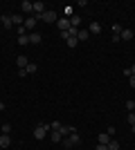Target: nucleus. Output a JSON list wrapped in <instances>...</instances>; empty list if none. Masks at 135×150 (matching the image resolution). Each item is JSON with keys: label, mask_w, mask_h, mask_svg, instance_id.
I'll return each mask as SVG.
<instances>
[{"label": "nucleus", "mask_w": 135, "mask_h": 150, "mask_svg": "<svg viewBox=\"0 0 135 150\" xmlns=\"http://www.w3.org/2000/svg\"><path fill=\"white\" fill-rule=\"evenodd\" d=\"M97 139H99V144L108 146V144H110V139H113V137H110L108 132H99V137H97Z\"/></svg>", "instance_id": "obj_14"}, {"label": "nucleus", "mask_w": 135, "mask_h": 150, "mask_svg": "<svg viewBox=\"0 0 135 150\" xmlns=\"http://www.w3.org/2000/svg\"><path fill=\"white\" fill-rule=\"evenodd\" d=\"M95 150H108V146H104V144H99V146H97Z\"/></svg>", "instance_id": "obj_31"}, {"label": "nucleus", "mask_w": 135, "mask_h": 150, "mask_svg": "<svg viewBox=\"0 0 135 150\" xmlns=\"http://www.w3.org/2000/svg\"><path fill=\"white\" fill-rule=\"evenodd\" d=\"M25 34H29V31L25 29V25H20V27H18V36H25Z\"/></svg>", "instance_id": "obj_29"}, {"label": "nucleus", "mask_w": 135, "mask_h": 150, "mask_svg": "<svg viewBox=\"0 0 135 150\" xmlns=\"http://www.w3.org/2000/svg\"><path fill=\"white\" fill-rule=\"evenodd\" d=\"M36 20H39V23L43 20V23H50V25H52V23H56L59 18H56V11H52V9H45L41 16H36Z\"/></svg>", "instance_id": "obj_1"}, {"label": "nucleus", "mask_w": 135, "mask_h": 150, "mask_svg": "<svg viewBox=\"0 0 135 150\" xmlns=\"http://www.w3.org/2000/svg\"><path fill=\"white\" fill-rule=\"evenodd\" d=\"M126 110H129V112H133V110H135V101H133V99L126 101Z\"/></svg>", "instance_id": "obj_25"}, {"label": "nucleus", "mask_w": 135, "mask_h": 150, "mask_svg": "<svg viewBox=\"0 0 135 150\" xmlns=\"http://www.w3.org/2000/svg\"><path fill=\"white\" fill-rule=\"evenodd\" d=\"M20 11H23V13H29V16H34V7H32V2H29V0H23V2H20Z\"/></svg>", "instance_id": "obj_5"}, {"label": "nucleus", "mask_w": 135, "mask_h": 150, "mask_svg": "<svg viewBox=\"0 0 135 150\" xmlns=\"http://www.w3.org/2000/svg\"><path fill=\"white\" fill-rule=\"evenodd\" d=\"M50 132V123H39L34 128V137L36 139H45V134Z\"/></svg>", "instance_id": "obj_3"}, {"label": "nucleus", "mask_w": 135, "mask_h": 150, "mask_svg": "<svg viewBox=\"0 0 135 150\" xmlns=\"http://www.w3.org/2000/svg\"><path fill=\"white\" fill-rule=\"evenodd\" d=\"M59 132H61L63 137H68V134H72V132H77V128H74V125H61Z\"/></svg>", "instance_id": "obj_10"}, {"label": "nucleus", "mask_w": 135, "mask_h": 150, "mask_svg": "<svg viewBox=\"0 0 135 150\" xmlns=\"http://www.w3.org/2000/svg\"><path fill=\"white\" fill-rule=\"evenodd\" d=\"M2 110H5V103H2V101H0V112H2Z\"/></svg>", "instance_id": "obj_32"}, {"label": "nucleus", "mask_w": 135, "mask_h": 150, "mask_svg": "<svg viewBox=\"0 0 135 150\" xmlns=\"http://www.w3.org/2000/svg\"><path fill=\"white\" fill-rule=\"evenodd\" d=\"M16 65H18V69H25L27 65H29V58H27L25 54H20V56L16 58Z\"/></svg>", "instance_id": "obj_6"}, {"label": "nucleus", "mask_w": 135, "mask_h": 150, "mask_svg": "<svg viewBox=\"0 0 135 150\" xmlns=\"http://www.w3.org/2000/svg\"><path fill=\"white\" fill-rule=\"evenodd\" d=\"M32 7H34V16H41V13L45 11V5L41 2V0H36V2H32Z\"/></svg>", "instance_id": "obj_8"}, {"label": "nucleus", "mask_w": 135, "mask_h": 150, "mask_svg": "<svg viewBox=\"0 0 135 150\" xmlns=\"http://www.w3.org/2000/svg\"><path fill=\"white\" fill-rule=\"evenodd\" d=\"M18 45H29V34H25V36H18Z\"/></svg>", "instance_id": "obj_23"}, {"label": "nucleus", "mask_w": 135, "mask_h": 150, "mask_svg": "<svg viewBox=\"0 0 135 150\" xmlns=\"http://www.w3.org/2000/svg\"><path fill=\"white\" fill-rule=\"evenodd\" d=\"M25 72L27 74H36V72H39V65H36V63H29V65L25 67Z\"/></svg>", "instance_id": "obj_20"}, {"label": "nucleus", "mask_w": 135, "mask_h": 150, "mask_svg": "<svg viewBox=\"0 0 135 150\" xmlns=\"http://www.w3.org/2000/svg\"><path fill=\"white\" fill-rule=\"evenodd\" d=\"M131 74H135V65H131Z\"/></svg>", "instance_id": "obj_33"}, {"label": "nucleus", "mask_w": 135, "mask_h": 150, "mask_svg": "<svg viewBox=\"0 0 135 150\" xmlns=\"http://www.w3.org/2000/svg\"><path fill=\"white\" fill-rule=\"evenodd\" d=\"M108 150H119V141H115V139H110V144H108Z\"/></svg>", "instance_id": "obj_24"}, {"label": "nucleus", "mask_w": 135, "mask_h": 150, "mask_svg": "<svg viewBox=\"0 0 135 150\" xmlns=\"http://www.w3.org/2000/svg\"><path fill=\"white\" fill-rule=\"evenodd\" d=\"M50 139H52V141H54V144H59V141L63 139V134H61V132H59V130H52V132H50Z\"/></svg>", "instance_id": "obj_18"}, {"label": "nucleus", "mask_w": 135, "mask_h": 150, "mask_svg": "<svg viewBox=\"0 0 135 150\" xmlns=\"http://www.w3.org/2000/svg\"><path fill=\"white\" fill-rule=\"evenodd\" d=\"M79 25H81V16H77V13H74V16L70 18V27H77V29H79Z\"/></svg>", "instance_id": "obj_19"}, {"label": "nucleus", "mask_w": 135, "mask_h": 150, "mask_svg": "<svg viewBox=\"0 0 135 150\" xmlns=\"http://www.w3.org/2000/svg\"><path fill=\"white\" fill-rule=\"evenodd\" d=\"M39 25V20H36V16H27L25 18V29L27 31H34V27Z\"/></svg>", "instance_id": "obj_4"}, {"label": "nucleus", "mask_w": 135, "mask_h": 150, "mask_svg": "<svg viewBox=\"0 0 135 150\" xmlns=\"http://www.w3.org/2000/svg\"><path fill=\"white\" fill-rule=\"evenodd\" d=\"M11 146V137L9 134H0V148H9Z\"/></svg>", "instance_id": "obj_13"}, {"label": "nucleus", "mask_w": 135, "mask_h": 150, "mask_svg": "<svg viewBox=\"0 0 135 150\" xmlns=\"http://www.w3.org/2000/svg\"><path fill=\"white\" fill-rule=\"evenodd\" d=\"M65 43H68V47L72 50V47H77V45H79V40H77V36H70L68 40H65Z\"/></svg>", "instance_id": "obj_22"}, {"label": "nucleus", "mask_w": 135, "mask_h": 150, "mask_svg": "<svg viewBox=\"0 0 135 150\" xmlns=\"http://www.w3.org/2000/svg\"><path fill=\"white\" fill-rule=\"evenodd\" d=\"M81 144V137H79V132H72V134H68L65 137V148H77V146Z\"/></svg>", "instance_id": "obj_2"}, {"label": "nucleus", "mask_w": 135, "mask_h": 150, "mask_svg": "<svg viewBox=\"0 0 135 150\" xmlns=\"http://www.w3.org/2000/svg\"><path fill=\"white\" fill-rule=\"evenodd\" d=\"M59 128H61V123H59V121H52V123H50V132H52V130H59Z\"/></svg>", "instance_id": "obj_27"}, {"label": "nucleus", "mask_w": 135, "mask_h": 150, "mask_svg": "<svg viewBox=\"0 0 135 150\" xmlns=\"http://www.w3.org/2000/svg\"><path fill=\"white\" fill-rule=\"evenodd\" d=\"M41 40H43V36H41L39 31H29V45H39Z\"/></svg>", "instance_id": "obj_7"}, {"label": "nucleus", "mask_w": 135, "mask_h": 150, "mask_svg": "<svg viewBox=\"0 0 135 150\" xmlns=\"http://www.w3.org/2000/svg\"><path fill=\"white\" fill-rule=\"evenodd\" d=\"M11 23L14 25H25V18H23V16H20V13H11Z\"/></svg>", "instance_id": "obj_15"}, {"label": "nucleus", "mask_w": 135, "mask_h": 150, "mask_svg": "<svg viewBox=\"0 0 135 150\" xmlns=\"http://www.w3.org/2000/svg\"><path fill=\"white\" fill-rule=\"evenodd\" d=\"M126 119H129L131 125H135V112H129V117H126Z\"/></svg>", "instance_id": "obj_28"}, {"label": "nucleus", "mask_w": 135, "mask_h": 150, "mask_svg": "<svg viewBox=\"0 0 135 150\" xmlns=\"http://www.w3.org/2000/svg\"><path fill=\"white\" fill-rule=\"evenodd\" d=\"M0 23H2V27H5V29H11L14 27V23H11V16H0Z\"/></svg>", "instance_id": "obj_11"}, {"label": "nucleus", "mask_w": 135, "mask_h": 150, "mask_svg": "<svg viewBox=\"0 0 135 150\" xmlns=\"http://www.w3.org/2000/svg\"><path fill=\"white\" fill-rule=\"evenodd\" d=\"M88 31H90V34H99V31H101V23H90Z\"/></svg>", "instance_id": "obj_16"}, {"label": "nucleus", "mask_w": 135, "mask_h": 150, "mask_svg": "<svg viewBox=\"0 0 135 150\" xmlns=\"http://www.w3.org/2000/svg\"><path fill=\"white\" fill-rule=\"evenodd\" d=\"M88 38H90V31L88 29H79V34H77V40H79V43H86Z\"/></svg>", "instance_id": "obj_12"}, {"label": "nucleus", "mask_w": 135, "mask_h": 150, "mask_svg": "<svg viewBox=\"0 0 135 150\" xmlns=\"http://www.w3.org/2000/svg\"><path fill=\"white\" fill-rule=\"evenodd\" d=\"M63 13H65V18L70 20V18H72V16H74V9H72V7H70V5H68V7H63Z\"/></svg>", "instance_id": "obj_21"}, {"label": "nucleus", "mask_w": 135, "mask_h": 150, "mask_svg": "<svg viewBox=\"0 0 135 150\" xmlns=\"http://www.w3.org/2000/svg\"><path fill=\"white\" fill-rule=\"evenodd\" d=\"M56 27L61 31H68V29H70V20H68V18H59L56 20Z\"/></svg>", "instance_id": "obj_9"}, {"label": "nucleus", "mask_w": 135, "mask_h": 150, "mask_svg": "<svg viewBox=\"0 0 135 150\" xmlns=\"http://www.w3.org/2000/svg\"><path fill=\"white\" fill-rule=\"evenodd\" d=\"M2 134H11V125H9V123L2 125Z\"/></svg>", "instance_id": "obj_26"}, {"label": "nucleus", "mask_w": 135, "mask_h": 150, "mask_svg": "<svg viewBox=\"0 0 135 150\" xmlns=\"http://www.w3.org/2000/svg\"><path fill=\"white\" fill-rule=\"evenodd\" d=\"M119 38H122V40H133V29H122Z\"/></svg>", "instance_id": "obj_17"}, {"label": "nucleus", "mask_w": 135, "mask_h": 150, "mask_svg": "<svg viewBox=\"0 0 135 150\" xmlns=\"http://www.w3.org/2000/svg\"><path fill=\"white\" fill-rule=\"evenodd\" d=\"M129 85H131V88H135V74H133V76L129 79Z\"/></svg>", "instance_id": "obj_30"}]
</instances>
